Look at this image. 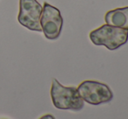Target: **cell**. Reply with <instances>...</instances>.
<instances>
[{
  "mask_svg": "<svg viewBox=\"0 0 128 119\" xmlns=\"http://www.w3.org/2000/svg\"><path fill=\"white\" fill-rule=\"evenodd\" d=\"M104 19L107 24L128 30V7L110 10Z\"/></svg>",
  "mask_w": 128,
  "mask_h": 119,
  "instance_id": "cell-6",
  "label": "cell"
},
{
  "mask_svg": "<svg viewBox=\"0 0 128 119\" xmlns=\"http://www.w3.org/2000/svg\"><path fill=\"white\" fill-rule=\"evenodd\" d=\"M39 119H55V118H54V117L51 114H46V115H44V116H43L42 118H40Z\"/></svg>",
  "mask_w": 128,
  "mask_h": 119,
  "instance_id": "cell-7",
  "label": "cell"
},
{
  "mask_svg": "<svg viewBox=\"0 0 128 119\" xmlns=\"http://www.w3.org/2000/svg\"><path fill=\"white\" fill-rule=\"evenodd\" d=\"M78 94L84 102L98 105L112 101L113 94L106 84L97 81H84L78 87Z\"/></svg>",
  "mask_w": 128,
  "mask_h": 119,
  "instance_id": "cell-3",
  "label": "cell"
},
{
  "mask_svg": "<svg viewBox=\"0 0 128 119\" xmlns=\"http://www.w3.org/2000/svg\"><path fill=\"white\" fill-rule=\"evenodd\" d=\"M90 39L95 45H104L114 50L125 44L128 40V30L104 24L90 33Z\"/></svg>",
  "mask_w": 128,
  "mask_h": 119,
  "instance_id": "cell-2",
  "label": "cell"
},
{
  "mask_svg": "<svg viewBox=\"0 0 128 119\" xmlns=\"http://www.w3.org/2000/svg\"><path fill=\"white\" fill-rule=\"evenodd\" d=\"M51 97L53 105L59 110L78 111L84 108V100L75 87H66L54 78L52 80Z\"/></svg>",
  "mask_w": 128,
  "mask_h": 119,
  "instance_id": "cell-1",
  "label": "cell"
},
{
  "mask_svg": "<svg viewBox=\"0 0 128 119\" xmlns=\"http://www.w3.org/2000/svg\"><path fill=\"white\" fill-rule=\"evenodd\" d=\"M40 26L46 38L57 39L60 36L63 26V18L58 9L44 2L40 16Z\"/></svg>",
  "mask_w": 128,
  "mask_h": 119,
  "instance_id": "cell-4",
  "label": "cell"
},
{
  "mask_svg": "<svg viewBox=\"0 0 128 119\" xmlns=\"http://www.w3.org/2000/svg\"><path fill=\"white\" fill-rule=\"evenodd\" d=\"M43 6L37 0H19V24L33 31H42L40 16Z\"/></svg>",
  "mask_w": 128,
  "mask_h": 119,
  "instance_id": "cell-5",
  "label": "cell"
}]
</instances>
